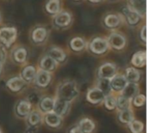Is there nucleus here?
I'll list each match as a JSON object with an SVG mask.
<instances>
[{"mask_svg":"<svg viewBox=\"0 0 147 133\" xmlns=\"http://www.w3.org/2000/svg\"><path fill=\"white\" fill-rule=\"evenodd\" d=\"M79 95L78 85L73 80H66L62 82L57 89V97L71 102Z\"/></svg>","mask_w":147,"mask_h":133,"instance_id":"1","label":"nucleus"},{"mask_svg":"<svg viewBox=\"0 0 147 133\" xmlns=\"http://www.w3.org/2000/svg\"><path fill=\"white\" fill-rule=\"evenodd\" d=\"M17 29L15 27H3L0 29V42L6 47L9 48L16 40Z\"/></svg>","mask_w":147,"mask_h":133,"instance_id":"2","label":"nucleus"},{"mask_svg":"<svg viewBox=\"0 0 147 133\" xmlns=\"http://www.w3.org/2000/svg\"><path fill=\"white\" fill-rule=\"evenodd\" d=\"M88 48L90 51L95 55H103L109 50V45L106 38L98 36L90 41Z\"/></svg>","mask_w":147,"mask_h":133,"instance_id":"3","label":"nucleus"},{"mask_svg":"<svg viewBox=\"0 0 147 133\" xmlns=\"http://www.w3.org/2000/svg\"><path fill=\"white\" fill-rule=\"evenodd\" d=\"M109 47L116 50H121L126 47L127 38L126 36L119 32H112L107 38Z\"/></svg>","mask_w":147,"mask_h":133,"instance_id":"4","label":"nucleus"},{"mask_svg":"<svg viewBox=\"0 0 147 133\" xmlns=\"http://www.w3.org/2000/svg\"><path fill=\"white\" fill-rule=\"evenodd\" d=\"M122 15L126 19L127 24H129L130 26H136L143 18V16L140 13L132 9L129 5H127L122 9Z\"/></svg>","mask_w":147,"mask_h":133,"instance_id":"5","label":"nucleus"},{"mask_svg":"<svg viewBox=\"0 0 147 133\" xmlns=\"http://www.w3.org/2000/svg\"><path fill=\"white\" fill-rule=\"evenodd\" d=\"M117 74V67L115 63L105 62L102 64L97 71L98 78L110 80Z\"/></svg>","mask_w":147,"mask_h":133,"instance_id":"6","label":"nucleus"},{"mask_svg":"<svg viewBox=\"0 0 147 133\" xmlns=\"http://www.w3.org/2000/svg\"><path fill=\"white\" fill-rule=\"evenodd\" d=\"M70 107H71V102L62 100L59 97H56L54 99V106H53V112H54L56 114L63 118L68 113Z\"/></svg>","mask_w":147,"mask_h":133,"instance_id":"7","label":"nucleus"},{"mask_svg":"<svg viewBox=\"0 0 147 133\" xmlns=\"http://www.w3.org/2000/svg\"><path fill=\"white\" fill-rule=\"evenodd\" d=\"M34 81L37 87L45 88L51 83L52 74L50 72H47V71H45L42 69H39L36 73Z\"/></svg>","mask_w":147,"mask_h":133,"instance_id":"8","label":"nucleus"},{"mask_svg":"<svg viewBox=\"0 0 147 133\" xmlns=\"http://www.w3.org/2000/svg\"><path fill=\"white\" fill-rule=\"evenodd\" d=\"M105 96H106L105 93L102 90H100L98 87H96L90 88L88 91L87 95H86V100L90 104L98 105V104H101L103 101Z\"/></svg>","mask_w":147,"mask_h":133,"instance_id":"9","label":"nucleus"},{"mask_svg":"<svg viewBox=\"0 0 147 133\" xmlns=\"http://www.w3.org/2000/svg\"><path fill=\"white\" fill-rule=\"evenodd\" d=\"M72 16L68 11H59L53 17V23L56 26L59 28H65L69 26L71 23Z\"/></svg>","mask_w":147,"mask_h":133,"instance_id":"10","label":"nucleus"},{"mask_svg":"<svg viewBox=\"0 0 147 133\" xmlns=\"http://www.w3.org/2000/svg\"><path fill=\"white\" fill-rule=\"evenodd\" d=\"M48 36V31L44 26H36L31 32V39L35 44L43 43Z\"/></svg>","mask_w":147,"mask_h":133,"instance_id":"11","label":"nucleus"},{"mask_svg":"<svg viewBox=\"0 0 147 133\" xmlns=\"http://www.w3.org/2000/svg\"><path fill=\"white\" fill-rule=\"evenodd\" d=\"M127 84V80L123 74H116L113 78L110 79V87L112 92H116V93H121L126 85Z\"/></svg>","mask_w":147,"mask_h":133,"instance_id":"12","label":"nucleus"},{"mask_svg":"<svg viewBox=\"0 0 147 133\" xmlns=\"http://www.w3.org/2000/svg\"><path fill=\"white\" fill-rule=\"evenodd\" d=\"M26 84L27 83L21 76H15L8 80L6 86L9 91L13 93H18L25 87Z\"/></svg>","mask_w":147,"mask_h":133,"instance_id":"13","label":"nucleus"},{"mask_svg":"<svg viewBox=\"0 0 147 133\" xmlns=\"http://www.w3.org/2000/svg\"><path fill=\"white\" fill-rule=\"evenodd\" d=\"M32 111V104L29 100H21L16 106V114L20 118H26Z\"/></svg>","mask_w":147,"mask_h":133,"instance_id":"14","label":"nucleus"},{"mask_svg":"<svg viewBox=\"0 0 147 133\" xmlns=\"http://www.w3.org/2000/svg\"><path fill=\"white\" fill-rule=\"evenodd\" d=\"M39 65H40V69L51 73V72H53L58 68L59 63L55 60H53L52 57H50L48 55H47L40 59Z\"/></svg>","mask_w":147,"mask_h":133,"instance_id":"15","label":"nucleus"},{"mask_svg":"<svg viewBox=\"0 0 147 133\" xmlns=\"http://www.w3.org/2000/svg\"><path fill=\"white\" fill-rule=\"evenodd\" d=\"M44 120L47 125H48L51 128H58L62 124V117L59 116L54 112L45 113Z\"/></svg>","mask_w":147,"mask_h":133,"instance_id":"16","label":"nucleus"},{"mask_svg":"<svg viewBox=\"0 0 147 133\" xmlns=\"http://www.w3.org/2000/svg\"><path fill=\"white\" fill-rule=\"evenodd\" d=\"M140 93V87L137 83L134 82H127L124 89L121 92V94L127 99L132 100L134 96Z\"/></svg>","mask_w":147,"mask_h":133,"instance_id":"17","label":"nucleus"},{"mask_svg":"<svg viewBox=\"0 0 147 133\" xmlns=\"http://www.w3.org/2000/svg\"><path fill=\"white\" fill-rule=\"evenodd\" d=\"M47 55L50 57H52L53 60H55L58 63L64 62L66 60L65 52L62 48H60L59 47H56V46H53V47L50 48L49 50L47 51Z\"/></svg>","mask_w":147,"mask_h":133,"instance_id":"18","label":"nucleus"},{"mask_svg":"<svg viewBox=\"0 0 147 133\" xmlns=\"http://www.w3.org/2000/svg\"><path fill=\"white\" fill-rule=\"evenodd\" d=\"M131 63L135 68H144L146 63V53L145 50L136 52L131 59Z\"/></svg>","mask_w":147,"mask_h":133,"instance_id":"19","label":"nucleus"},{"mask_svg":"<svg viewBox=\"0 0 147 133\" xmlns=\"http://www.w3.org/2000/svg\"><path fill=\"white\" fill-rule=\"evenodd\" d=\"M36 73H37L36 68L32 65H28L22 68L21 73V77L25 80L26 83L33 82L34 80Z\"/></svg>","mask_w":147,"mask_h":133,"instance_id":"20","label":"nucleus"},{"mask_svg":"<svg viewBox=\"0 0 147 133\" xmlns=\"http://www.w3.org/2000/svg\"><path fill=\"white\" fill-rule=\"evenodd\" d=\"M104 24L109 29H115L121 23V18L117 14H108L103 19Z\"/></svg>","mask_w":147,"mask_h":133,"instance_id":"21","label":"nucleus"},{"mask_svg":"<svg viewBox=\"0 0 147 133\" xmlns=\"http://www.w3.org/2000/svg\"><path fill=\"white\" fill-rule=\"evenodd\" d=\"M54 106V99L51 97H44L39 102V108L41 113H47L53 112Z\"/></svg>","mask_w":147,"mask_h":133,"instance_id":"22","label":"nucleus"},{"mask_svg":"<svg viewBox=\"0 0 147 133\" xmlns=\"http://www.w3.org/2000/svg\"><path fill=\"white\" fill-rule=\"evenodd\" d=\"M26 119L27 124L30 127H37L42 122V115L40 112L37 111H31Z\"/></svg>","mask_w":147,"mask_h":133,"instance_id":"23","label":"nucleus"},{"mask_svg":"<svg viewBox=\"0 0 147 133\" xmlns=\"http://www.w3.org/2000/svg\"><path fill=\"white\" fill-rule=\"evenodd\" d=\"M129 6L135 11L140 13L143 17L146 12V0H128Z\"/></svg>","mask_w":147,"mask_h":133,"instance_id":"24","label":"nucleus"},{"mask_svg":"<svg viewBox=\"0 0 147 133\" xmlns=\"http://www.w3.org/2000/svg\"><path fill=\"white\" fill-rule=\"evenodd\" d=\"M87 47L85 40L82 37H74L70 42V48L74 52H81Z\"/></svg>","mask_w":147,"mask_h":133,"instance_id":"25","label":"nucleus"},{"mask_svg":"<svg viewBox=\"0 0 147 133\" xmlns=\"http://www.w3.org/2000/svg\"><path fill=\"white\" fill-rule=\"evenodd\" d=\"M118 119L121 123L124 125H128L130 122H132L134 119V112L131 108H127L125 110L119 111L118 113Z\"/></svg>","mask_w":147,"mask_h":133,"instance_id":"26","label":"nucleus"},{"mask_svg":"<svg viewBox=\"0 0 147 133\" xmlns=\"http://www.w3.org/2000/svg\"><path fill=\"white\" fill-rule=\"evenodd\" d=\"M13 59L17 63H24L28 57V51L24 47H18L16 48L12 54Z\"/></svg>","mask_w":147,"mask_h":133,"instance_id":"27","label":"nucleus"},{"mask_svg":"<svg viewBox=\"0 0 147 133\" xmlns=\"http://www.w3.org/2000/svg\"><path fill=\"white\" fill-rule=\"evenodd\" d=\"M125 77L127 82L138 83V81L140 80V72L134 67H130L126 69Z\"/></svg>","mask_w":147,"mask_h":133,"instance_id":"28","label":"nucleus"},{"mask_svg":"<svg viewBox=\"0 0 147 133\" xmlns=\"http://www.w3.org/2000/svg\"><path fill=\"white\" fill-rule=\"evenodd\" d=\"M78 125L83 133H92L96 128L95 123L90 119L88 118H84L81 119Z\"/></svg>","mask_w":147,"mask_h":133,"instance_id":"29","label":"nucleus"},{"mask_svg":"<svg viewBox=\"0 0 147 133\" xmlns=\"http://www.w3.org/2000/svg\"><path fill=\"white\" fill-rule=\"evenodd\" d=\"M46 10L51 15H56L60 11V0H48L46 3Z\"/></svg>","mask_w":147,"mask_h":133,"instance_id":"30","label":"nucleus"},{"mask_svg":"<svg viewBox=\"0 0 147 133\" xmlns=\"http://www.w3.org/2000/svg\"><path fill=\"white\" fill-rule=\"evenodd\" d=\"M131 106V100L127 99L126 97L120 94L118 97H116V108L119 111L125 110L127 108H130Z\"/></svg>","mask_w":147,"mask_h":133,"instance_id":"31","label":"nucleus"},{"mask_svg":"<svg viewBox=\"0 0 147 133\" xmlns=\"http://www.w3.org/2000/svg\"><path fill=\"white\" fill-rule=\"evenodd\" d=\"M100 90H102L105 95L111 93L112 90H111V87H110V80L108 79H101L98 78V81H97V87Z\"/></svg>","mask_w":147,"mask_h":133,"instance_id":"32","label":"nucleus"},{"mask_svg":"<svg viewBox=\"0 0 147 133\" xmlns=\"http://www.w3.org/2000/svg\"><path fill=\"white\" fill-rule=\"evenodd\" d=\"M103 104L104 106L109 110V111H113L115 109H116V97L111 93L107 94L103 100Z\"/></svg>","mask_w":147,"mask_h":133,"instance_id":"33","label":"nucleus"},{"mask_svg":"<svg viewBox=\"0 0 147 133\" xmlns=\"http://www.w3.org/2000/svg\"><path fill=\"white\" fill-rule=\"evenodd\" d=\"M128 127L132 133H142L144 130L143 123L141 121L135 120V119H134L132 122L128 124Z\"/></svg>","mask_w":147,"mask_h":133,"instance_id":"34","label":"nucleus"},{"mask_svg":"<svg viewBox=\"0 0 147 133\" xmlns=\"http://www.w3.org/2000/svg\"><path fill=\"white\" fill-rule=\"evenodd\" d=\"M131 101L133 102V105L135 107H141L146 104V96L144 94L139 93L136 96H134Z\"/></svg>","mask_w":147,"mask_h":133,"instance_id":"35","label":"nucleus"},{"mask_svg":"<svg viewBox=\"0 0 147 133\" xmlns=\"http://www.w3.org/2000/svg\"><path fill=\"white\" fill-rule=\"evenodd\" d=\"M140 37L142 40V42L144 43H146V25H143L142 29H140Z\"/></svg>","mask_w":147,"mask_h":133,"instance_id":"36","label":"nucleus"},{"mask_svg":"<svg viewBox=\"0 0 147 133\" xmlns=\"http://www.w3.org/2000/svg\"><path fill=\"white\" fill-rule=\"evenodd\" d=\"M6 59V53L3 47H0V62L3 63Z\"/></svg>","mask_w":147,"mask_h":133,"instance_id":"37","label":"nucleus"},{"mask_svg":"<svg viewBox=\"0 0 147 133\" xmlns=\"http://www.w3.org/2000/svg\"><path fill=\"white\" fill-rule=\"evenodd\" d=\"M68 133H83L82 131L80 130V128L78 127V125H74L72 127H71L68 131Z\"/></svg>","mask_w":147,"mask_h":133,"instance_id":"38","label":"nucleus"},{"mask_svg":"<svg viewBox=\"0 0 147 133\" xmlns=\"http://www.w3.org/2000/svg\"><path fill=\"white\" fill-rule=\"evenodd\" d=\"M90 3H100V2H102V1H103V0H89Z\"/></svg>","mask_w":147,"mask_h":133,"instance_id":"39","label":"nucleus"},{"mask_svg":"<svg viewBox=\"0 0 147 133\" xmlns=\"http://www.w3.org/2000/svg\"><path fill=\"white\" fill-rule=\"evenodd\" d=\"M3 63L0 62V75H1V74H2V71H3Z\"/></svg>","mask_w":147,"mask_h":133,"instance_id":"40","label":"nucleus"},{"mask_svg":"<svg viewBox=\"0 0 147 133\" xmlns=\"http://www.w3.org/2000/svg\"><path fill=\"white\" fill-rule=\"evenodd\" d=\"M0 133H3V132H2V130H1V128H0Z\"/></svg>","mask_w":147,"mask_h":133,"instance_id":"41","label":"nucleus"},{"mask_svg":"<svg viewBox=\"0 0 147 133\" xmlns=\"http://www.w3.org/2000/svg\"><path fill=\"white\" fill-rule=\"evenodd\" d=\"M0 22H1V13H0Z\"/></svg>","mask_w":147,"mask_h":133,"instance_id":"42","label":"nucleus"},{"mask_svg":"<svg viewBox=\"0 0 147 133\" xmlns=\"http://www.w3.org/2000/svg\"><path fill=\"white\" fill-rule=\"evenodd\" d=\"M74 1H80V0H74Z\"/></svg>","mask_w":147,"mask_h":133,"instance_id":"43","label":"nucleus"},{"mask_svg":"<svg viewBox=\"0 0 147 133\" xmlns=\"http://www.w3.org/2000/svg\"><path fill=\"white\" fill-rule=\"evenodd\" d=\"M112 1H114V0H112Z\"/></svg>","mask_w":147,"mask_h":133,"instance_id":"44","label":"nucleus"}]
</instances>
